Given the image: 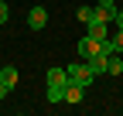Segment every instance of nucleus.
<instances>
[{"mask_svg":"<svg viewBox=\"0 0 123 116\" xmlns=\"http://www.w3.org/2000/svg\"><path fill=\"white\" fill-rule=\"evenodd\" d=\"M65 75H68V82H72V85H82V89H86L92 79H96V75H92V68H89V65H82V62H72V65L65 68Z\"/></svg>","mask_w":123,"mask_h":116,"instance_id":"1","label":"nucleus"},{"mask_svg":"<svg viewBox=\"0 0 123 116\" xmlns=\"http://www.w3.org/2000/svg\"><path fill=\"white\" fill-rule=\"evenodd\" d=\"M44 24H48V7H41V4L31 7L27 10V27H31V31H41Z\"/></svg>","mask_w":123,"mask_h":116,"instance_id":"2","label":"nucleus"},{"mask_svg":"<svg viewBox=\"0 0 123 116\" xmlns=\"http://www.w3.org/2000/svg\"><path fill=\"white\" fill-rule=\"evenodd\" d=\"M106 58H110V55H103L99 48H96V55H89V58H86V65L92 68V75H96V79L103 75V72H106Z\"/></svg>","mask_w":123,"mask_h":116,"instance_id":"3","label":"nucleus"},{"mask_svg":"<svg viewBox=\"0 0 123 116\" xmlns=\"http://www.w3.org/2000/svg\"><path fill=\"white\" fill-rule=\"evenodd\" d=\"M106 27H110L106 21H89V24H86V34L96 38V41H103V38H106Z\"/></svg>","mask_w":123,"mask_h":116,"instance_id":"4","label":"nucleus"},{"mask_svg":"<svg viewBox=\"0 0 123 116\" xmlns=\"http://www.w3.org/2000/svg\"><path fill=\"white\" fill-rule=\"evenodd\" d=\"M82 92H86L82 85H72V82H68V85H65V96H62V99H65V103H72V106H79V103H82Z\"/></svg>","mask_w":123,"mask_h":116,"instance_id":"5","label":"nucleus"},{"mask_svg":"<svg viewBox=\"0 0 123 116\" xmlns=\"http://www.w3.org/2000/svg\"><path fill=\"white\" fill-rule=\"evenodd\" d=\"M96 48H99V41H96V38H89V34H86V38H79V55H82V58L96 55Z\"/></svg>","mask_w":123,"mask_h":116,"instance_id":"6","label":"nucleus"},{"mask_svg":"<svg viewBox=\"0 0 123 116\" xmlns=\"http://www.w3.org/2000/svg\"><path fill=\"white\" fill-rule=\"evenodd\" d=\"M0 82L7 85V89H14V85H17V68H14V65H4V68H0Z\"/></svg>","mask_w":123,"mask_h":116,"instance_id":"7","label":"nucleus"},{"mask_svg":"<svg viewBox=\"0 0 123 116\" xmlns=\"http://www.w3.org/2000/svg\"><path fill=\"white\" fill-rule=\"evenodd\" d=\"M120 72H123V58L110 55V58H106V75H120Z\"/></svg>","mask_w":123,"mask_h":116,"instance_id":"8","label":"nucleus"},{"mask_svg":"<svg viewBox=\"0 0 123 116\" xmlns=\"http://www.w3.org/2000/svg\"><path fill=\"white\" fill-rule=\"evenodd\" d=\"M48 82H55V85H68L65 68H48Z\"/></svg>","mask_w":123,"mask_h":116,"instance_id":"9","label":"nucleus"},{"mask_svg":"<svg viewBox=\"0 0 123 116\" xmlns=\"http://www.w3.org/2000/svg\"><path fill=\"white\" fill-rule=\"evenodd\" d=\"M62 96H65V85L48 82V103H62Z\"/></svg>","mask_w":123,"mask_h":116,"instance_id":"10","label":"nucleus"},{"mask_svg":"<svg viewBox=\"0 0 123 116\" xmlns=\"http://www.w3.org/2000/svg\"><path fill=\"white\" fill-rule=\"evenodd\" d=\"M75 17H79L82 24H89V21H92V7H79V10H75Z\"/></svg>","mask_w":123,"mask_h":116,"instance_id":"11","label":"nucleus"},{"mask_svg":"<svg viewBox=\"0 0 123 116\" xmlns=\"http://www.w3.org/2000/svg\"><path fill=\"white\" fill-rule=\"evenodd\" d=\"M7 17H10V7L4 4V0H0V24H7Z\"/></svg>","mask_w":123,"mask_h":116,"instance_id":"12","label":"nucleus"},{"mask_svg":"<svg viewBox=\"0 0 123 116\" xmlns=\"http://www.w3.org/2000/svg\"><path fill=\"white\" fill-rule=\"evenodd\" d=\"M110 24H116L120 31H123V10H120V7H116V14H113V21H110Z\"/></svg>","mask_w":123,"mask_h":116,"instance_id":"13","label":"nucleus"},{"mask_svg":"<svg viewBox=\"0 0 123 116\" xmlns=\"http://www.w3.org/2000/svg\"><path fill=\"white\" fill-rule=\"evenodd\" d=\"M113 45H116V51H123V31H120V34L113 38Z\"/></svg>","mask_w":123,"mask_h":116,"instance_id":"14","label":"nucleus"},{"mask_svg":"<svg viewBox=\"0 0 123 116\" xmlns=\"http://www.w3.org/2000/svg\"><path fill=\"white\" fill-rule=\"evenodd\" d=\"M7 96H10V89H7L4 82H0V99H7Z\"/></svg>","mask_w":123,"mask_h":116,"instance_id":"15","label":"nucleus"},{"mask_svg":"<svg viewBox=\"0 0 123 116\" xmlns=\"http://www.w3.org/2000/svg\"><path fill=\"white\" fill-rule=\"evenodd\" d=\"M96 4H103V7H116V0H96Z\"/></svg>","mask_w":123,"mask_h":116,"instance_id":"16","label":"nucleus"}]
</instances>
